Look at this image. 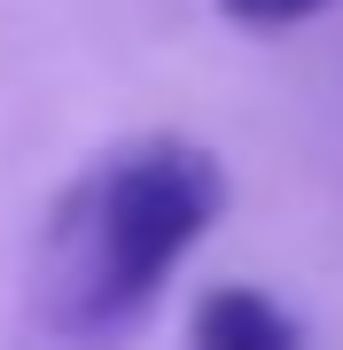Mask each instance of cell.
Instances as JSON below:
<instances>
[{
  "mask_svg": "<svg viewBox=\"0 0 343 350\" xmlns=\"http://www.w3.org/2000/svg\"><path fill=\"white\" fill-rule=\"evenodd\" d=\"M328 0H218V16H234L242 31H289L305 24V16H320Z\"/></svg>",
  "mask_w": 343,
  "mask_h": 350,
  "instance_id": "obj_3",
  "label": "cell"
},
{
  "mask_svg": "<svg viewBox=\"0 0 343 350\" xmlns=\"http://www.w3.org/2000/svg\"><path fill=\"white\" fill-rule=\"evenodd\" d=\"M188 350H305V335L266 288H211L188 319Z\"/></svg>",
  "mask_w": 343,
  "mask_h": 350,
  "instance_id": "obj_2",
  "label": "cell"
},
{
  "mask_svg": "<svg viewBox=\"0 0 343 350\" xmlns=\"http://www.w3.org/2000/svg\"><path fill=\"white\" fill-rule=\"evenodd\" d=\"M218 211L227 172L179 133L125 140L102 163H86L39 226L24 350H117Z\"/></svg>",
  "mask_w": 343,
  "mask_h": 350,
  "instance_id": "obj_1",
  "label": "cell"
}]
</instances>
